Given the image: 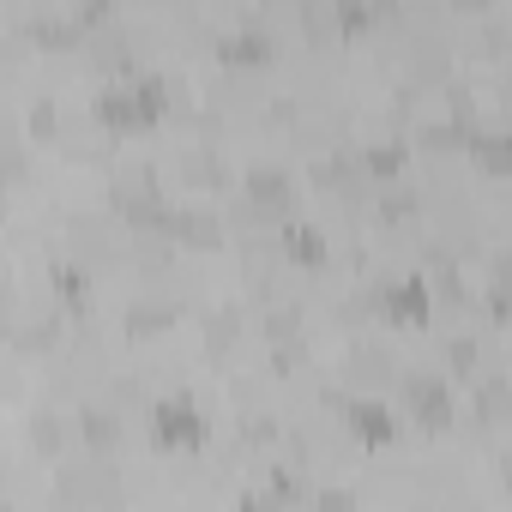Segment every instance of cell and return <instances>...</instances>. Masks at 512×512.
Instances as JSON below:
<instances>
[{
    "label": "cell",
    "mask_w": 512,
    "mask_h": 512,
    "mask_svg": "<svg viewBox=\"0 0 512 512\" xmlns=\"http://www.w3.org/2000/svg\"><path fill=\"white\" fill-rule=\"evenodd\" d=\"M344 428H350V440L368 446V452H380V446L398 440V416H392L380 398H350V404H344Z\"/></svg>",
    "instance_id": "cell-5"
},
{
    "label": "cell",
    "mask_w": 512,
    "mask_h": 512,
    "mask_svg": "<svg viewBox=\"0 0 512 512\" xmlns=\"http://www.w3.org/2000/svg\"><path fill=\"white\" fill-rule=\"evenodd\" d=\"M31 440H37V452H43V458L67 452V428H61V416H37V422H31Z\"/></svg>",
    "instance_id": "cell-21"
},
{
    "label": "cell",
    "mask_w": 512,
    "mask_h": 512,
    "mask_svg": "<svg viewBox=\"0 0 512 512\" xmlns=\"http://www.w3.org/2000/svg\"><path fill=\"white\" fill-rule=\"evenodd\" d=\"M109 205H115V217H121L127 229H163V199H157V187L145 181V169H139V181H115Z\"/></svg>",
    "instance_id": "cell-6"
},
{
    "label": "cell",
    "mask_w": 512,
    "mask_h": 512,
    "mask_svg": "<svg viewBox=\"0 0 512 512\" xmlns=\"http://www.w3.org/2000/svg\"><path fill=\"white\" fill-rule=\"evenodd\" d=\"M464 133H470L464 121H428V127L416 133V145H422V151H464Z\"/></svg>",
    "instance_id": "cell-17"
},
{
    "label": "cell",
    "mask_w": 512,
    "mask_h": 512,
    "mask_svg": "<svg viewBox=\"0 0 512 512\" xmlns=\"http://www.w3.org/2000/svg\"><path fill=\"white\" fill-rule=\"evenodd\" d=\"M332 19H338V37H368L374 31V0H332Z\"/></svg>",
    "instance_id": "cell-14"
},
{
    "label": "cell",
    "mask_w": 512,
    "mask_h": 512,
    "mask_svg": "<svg viewBox=\"0 0 512 512\" xmlns=\"http://www.w3.org/2000/svg\"><path fill=\"white\" fill-rule=\"evenodd\" d=\"M97 127H103L109 139H127V133H151V127H157V109L145 103L139 79H121V85H109V91L97 97Z\"/></svg>",
    "instance_id": "cell-2"
},
{
    "label": "cell",
    "mask_w": 512,
    "mask_h": 512,
    "mask_svg": "<svg viewBox=\"0 0 512 512\" xmlns=\"http://www.w3.org/2000/svg\"><path fill=\"white\" fill-rule=\"evenodd\" d=\"M31 43L49 49V55H61V49H79L85 31H79V25H61V19H43V25H31Z\"/></svg>",
    "instance_id": "cell-16"
},
{
    "label": "cell",
    "mask_w": 512,
    "mask_h": 512,
    "mask_svg": "<svg viewBox=\"0 0 512 512\" xmlns=\"http://www.w3.org/2000/svg\"><path fill=\"white\" fill-rule=\"evenodd\" d=\"M169 326H175V308H157V302H145V308L127 314V338H157Z\"/></svg>",
    "instance_id": "cell-18"
},
{
    "label": "cell",
    "mask_w": 512,
    "mask_h": 512,
    "mask_svg": "<svg viewBox=\"0 0 512 512\" xmlns=\"http://www.w3.org/2000/svg\"><path fill=\"white\" fill-rule=\"evenodd\" d=\"M458 13H482V7H494V0H452Z\"/></svg>",
    "instance_id": "cell-26"
},
{
    "label": "cell",
    "mask_w": 512,
    "mask_h": 512,
    "mask_svg": "<svg viewBox=\"0 0 512 512\" xmlns=\"http://www.w3.org/2000/svg\"><path fill=\"white\" fill-rule=\"evenodd\" d=\"M235 332H241V326H235V314H211V320H205V350H211V356H223V350L235 344Z\"/></svg>",
    "instance_id": "cell-22"
},
{
    "label": "cell",
    "mask_w": 512,
    "mask_h": 512,
    "mask_svg": "<svg viewBox=\"0 0 512 512\" xmlns=\"http://www.w3.org/2000/svg\"><path fill=\"white\" fill-rule=\"evenodd\" d=\"M302 25L314 43H332L338 37V19H332V0H302Z\"/></svg>",
    "instance_id": "cell-19"
},
{
    "label": "cell",
    "mask_w": 512,
    "mask_h": 512,
    "mask_svg": "<svg viewBox=\"0 0 512 512\" xmlns=\"http://www.w3.org/2000/svg\"><path fill=\"white\" fill-rule=\"evenodd\" d=\"M404 404H410V416H416L428 434L452 428V392H446V380H434V374H410V380H404Z\"/></svg>",
    "instance_id": "cell-7"
},
{
    "label": "cell",
    "mask_w": 512,
    "mask_h": 512,
    "mask_svg": "<svg viewBox=\"0 0 512 512\" xmlns=\"http://www.w3.org/2000/svg\"><path fill=\"white\" fill-rule=\"evenodd\" d=\"M247 205H253V217H266V223H290V211H296V181L284 175V169H272V163H260V169H247Z\"/></svg>",
    "instance_id": "cell-4"
},
{
    "label": "cell",
    "mask_w": 512,
    "mask_h": 512,
    "mask_svg": "<svg viewBox=\"0 0 512 512\" xmlns=\"http://www.w3.org/2000/svg\"><path fill=\"white\" fill-rule=\"evenodd\" d=\"M386 374H392V362H386L380 350H356V356H350V380H356V386H362V380H368V386H380Z\"/></svg>",
    "instance_id": "cell-20"
},
{
    "label": "cell",
    "mask_w": 512,
    "mask_h": 512,
    "mask_svg": "<svg viewBox=\"0 0 512 512\" xmlns=\"http://www.w3.org/2000/svg\"><path fill=\"white\" fill-rule=\"evenodd\" d=\"M151 440H157V452H199L211 440V422L187 392H175V398L151 404Z\"/></svg>",
    "instance_id": "cell-1"
},
{
    "label": "cell",
    "mask_w": 512,
    "mask_h": 512,
    "mask_svg": "<svg viewBox=\"0 0 512 512\" xmlns=\"http://www.w3.org/2000/svg\"><path fill=\"white\" fill-rule=\"evenodd\" d=\"M368 308H374L386 326H398V332H422V326H428V314H434V302H428V284H422V278H398V284L374 290V296H368Z\"/></svg>",
    "instance_id": "cell-3"
},
{
    "label": "cell",
    "mask_w": 512,
    "mask_h": 512,
    "mask_svg": "<svg viewBox=\"0 0 512 512\" xmlns=\"http://www.w3.org/2000/svg\"><path fill=\"white\" fill-rule=\"evenodd\" d=\"M79 440H85L91 452H115V440H121V422H115L109 410H85V416H79Z\"/></svg>",
    "instance_id": "cell-15"
},
{
    "label": "cell",
    "mask_w": 512,
    "mask_h": 512,
    "mask_svg": "<svg viewBox=\"0 0 512 512\" xmlns=\"http://www.w3.org/2000/svg\"><path fill=\"white\" fill-rule=\"evenodd\" d=\"M446 356H452V368H458V374H470V368H476V344H470V338H458Z\"/></svg>",
    "instance_id": "cell-25"
},
{
    "label": "cell",
    "mask_w": 512,
    "mask_h": 512,
    "mask_svg": "<svg viewBox=\"0 0 512 512\" xmlns=\"http://www.w3.org/2000/svg\"><path fill=\"white\" fill-rule=\"evenodd\" d=\"M55 296H61L67 314H85L91 308V272H85V260L79 266H55Z\"/></svg>",
    "instance_id": "cell-13"
},
{
    "label": "cell",
    "mask_w": 512,
    "mask_h": 512,
    "mask_svg": "<svg viewBox=\"0 0 512 512\" xmlns=\"http://www.w3.org/2000/svg\"><path fill=\"white\" fill-rule=\"evenodd\" d=\"M217 61H223V67H235V73H260V67H272V61H278V43H272L266 31H235V37H223V43H217Z\"/></svg>",
    "instance_id": "cell-8"
},
{
    "label": "cell",
    "mask_w": 512,
    "mask_h": 512,
    "mask_svg": "<svg viewBox=\"0 0 512 512\" xmlns=\"http://www.w3.org/2000/svg\"><path fill=\"white\" fill-rule=\"evenodd\" d=\"M356 169H362V181H374V187H398L404 169H410V145H368V151L356 157Z\"/></svg>",
    "instance_id": "cell-10"
},
{
    "label": "cell",
    "mask_w": 512,
    "mask_h": 512,
    "mask_svg": "<svg viewBox=\"0 0 512 512\" xmlns=\"http://www.w3.org/2000/svg\"><path fill=\"white\" fill-rule=\"evenodd\" d=\"M55 121H61V115H55V103H37V109H31V139H55V133H61Z\"/></svg>",
    "instance_id": "cell-23"
},
{
    "label": "cell",
    "mask_w": 512,
    "mask_h": 512,
    "mask_svg": "<svg viewBox=\"0 0 512 512\" xmlns=\"http://www.w3.org/2000/svg\"><path fill=\"white\" fill-rule=\"evenodd\" d=\"M163 229H169V241L187 247V253H217V247H223V223H217L211 211H181V217L163 211Z\"/></svg>",
    "instance_id": "cell-9"
},
{
    "label": "cell",
    "mask_w": 512,
    "mask_h": 512,
    "mask_svg": "<svg viewBox=\"0 0 512 512\" xmlns=\"http://www.w3.org/2000/svg\"><path fill=\"white\" fill-rule=\"evenodd\" d=\"M284 253H290L302 272H320L326 266V235L308 229V223H284Z\"/></svg>",
    "instance_id": "cell-12"
},
{
    "label": "cell",
    "mask_w": 512,
    "mask_h": 512,
    "mask_svg": "<svg viewBox=\"0 0 512 512\" xmlns=\"http://www.w3.org/2000/svg\"><path fill=\"white\" fill-rule=\"evenodd\" d=\"M266 338L290 344V338H296V314H290V308H284V314H272V320H266Z\"/></svg>",
    "instance_id": "cell-24"
},
{
    "label": "cell",
    "mask_w": 512,
    "mask_h": 512,
    "mask_svg": "<svg viewBox=\"0 0 512 512\" xmlns=\"http://www.w3.org/2000/svg\"><path fill=\"white\" fill-rule=\"evenodd\" d=\"M464 157H476V169L494 175V181L512 169V145H506V133H494V127H488V133L470 127V133H464Z\"/></svg>",
    "instance_id": "cell-11"
}]
</instances>
